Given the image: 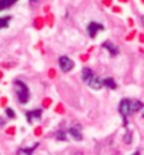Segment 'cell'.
<instances>
[{
	"label": "cell",
	"mask_w": 144,
	"mask_h": 155,
	"mask_svg": "<svg viewBox=\"0 0 144 155\" xmlns=\"http://www.w3.org/2000/svg\"><path fill=\"white\" fill-rule=\"evenodd\" d=\"M14 92H16L17 97H18V102L25 104L28 103L30 100V90H28V86L25 85L24 82L21 81H14Z\"/></svg>",
	"instance_id": "6da1fadb"
},
{
	"label": "cell",
	"mask_w": 144,
	"mask_h": 155,
	"mask_svg": "<svg viewBox=\"0 0 144 155\" xmlns=\"http://www.w3.org/2000/svg\"><path fill=\"white\" fill-rule=\"evenodd\" d=\"M58 64H59V68H61V71L62 72H69L72 68H74V61L71 59V58H68V57H61L59 58V61H58Z\"/></svg>",
	"instance_id": "7a4b0ae2"
},
{
	"label": "cell",
	"mask_w": 144,
	"mask_h": 155,
	"mask_svg": "<svg viewBox=\"0 0 144 155\" xmlns=\"http://www.w3.org/2000/svg\"><path fill=\"white\" fill-rule=\"evenodd\" d=\"M119 111H120V114H122V117L124 118V124H126V118H127L129 114H132L130 113V100L129 99H123L122 102H120L119 104Z\"/></svg>",
	"instance_id": "3957f363"
},
{
	"label": "cell",
	"mask_w": 144,
	"mask_h": 155,
	"mask_svg": "<svg viewBox=\"0 0 144 155\" xmlns=\"http://www.w3.org/2000/svg\"><path fill=\"white\" fill-rule=\"evenodd\" d=\"M105 30V27H103L102 24H99V23H95V21H92V23H89L86 27V31H88V35L92 38L96 37V34L99 33V31H103Z\"/></svg>",
	"instance_id": "277c9868"
},
{
	"label": "cell",
	"mask_w": 144,
	"mask_h": 155,
	"mask_svg": "<svg viewBox=\"0 0 144 155\" xmlns=\"http://www.w3.org/2000/svg\"><path fill=\"white\" fill-rule=\"evenodd\" d=\"M41 116H42L41 109H35V110H31V111H27V113H25V117H27V121L28 123L37 121V120L41 118Z\"/></svg>",
	"instance_id": "5b68a950"
},
{
	"label": "cell",
	"mask_w": 144,
	"mask_h": 155,
	"mask_svg": "<svg viewBox=\"0 0 144 155\" xmlns=\"http://www.w3.org/2000/svg\"><path fill=\"white\" fill-rule=\"evenodd\" d=\"M86 83L89 85V87H92V89H95V90H99L103 86V81L99 76H96V75H93Z\"/></svg>",
	"instance_id": "8992f818"
},
{
	"label": "cell",
	"mask_w": 144,
	"mask_h": 155,
	"mask_svg": "<svg viewBox=\"0 0 144 155\" xmlns=\"http://www.w3.org/2000/svg\"><path fill=\"white\" fill-rule=\"evenodd\" d=\"M102 47H103L105 49H107L110 55H117V54H119V48H117L116 45L112 44L110 41H105V42L102 44Z\"/></svg>",
	"instance_id": "52a82bcc"
},
{
	"label": "cell",
	"mask_w": 144,
	"mask_h": 155,
	"mask_svg": "<svg viewBox=\"0 0 144 155\" xmlns=\"http://www.w3.org/2000/svg\"><path fill=\"white\" fill-rule=\"evenodd\" d=\"M144 107V104L140 100H130V113H136V111H140Z\"/></svg>",
	"instance_id": "ba28073f"
},
{
	"label": "cell",
	"mask_w": 144,
	"mask_h": 155,
	"mask_svg": "<svg viewBox=\"0 0 144 155\" xmlns=\"http://www.w3.org/2000/svg\"><path fill=\"white\" fill-rule=\"evenodd\" d=\"M38 145H40V144L35 143L34 145H31V147H28V148H25V147L24 148H20V150L17 151V154H18V155H31L34 152V150H35Z\"/></svg>",
	"instance_id": "9c48e42d"
},
{
	"label": "cell",
	"mask_w": 144,
	"mask_h": 155,
	"mask_svg": "<svg viewBox=\"0 0 144 155\" xmlns=\"http://www.w3.org/2000/svg\"><path fill=\"white\" fill-rule=\"evenodd\" d=\"M68 134L72 135V138L76 140V141H81V140H82V134H81V131H79L78 128H75V127H72V128L68 130Z\"/></svg>",
	"instance_id": "30bf717a"
},
{
	"label": "cell",
	"mask_w": 144,
	"mask_h": 155,
	"mask_svg": "<svg viewBox=\"0 0 144 155\" xmlns=\"http://www.w3.org/2000/svg\"><path fill=\"white\" fill-rule=\"evenodd\" d=\"M17 2H18V0H0V12L12 7L13 4H16Z\"/></svg>",
	"instance_id": "8fae6325"
},
{
	"label": "cell",
	"mask_w": 144,
	"mask_h": 155,
	"mask_svg": "<svg viewBox=\"0 0 144 155\" xmlns=\"http://www.w3.org/2000/svg\"><path fill=\"white\" fill-rule=\"evenodd\" d=\"M92 76H93V72L91 71V68H83V69H82V79H83V81L88 82Z\"/></svg>",
	"instance_id": "7c38bea8"
},
{
	"label": "cell",
	"mask_w": 144,
	"mask_h": 155,
	"mask_svg": "<svg viewBox=\"0 0 144 155\" xmlns=\"http://www.w3.org/2000/svg\"><path fill=\"white\" fill-rule=\"evenodd\" d=\"M103 86H106L109 89H116L117 86H116V82L112 79V78H106V79H103Z\"/></svg>",
	"instance_id": "4fadbf2b"
},
{
	"label": "cell",
	"mask_w": 144,
	"mask_h": 155,
	"mask_svg": "<svg viewBox=\"0 0 144 155\" xmlns=\"http://www.w3.org/2000/svg\"><path fill=\"white\" fill-rule=\"evenodd\" d=\"M12 20V17L7 16V17H0V30L3 28H7L8 27V21Z\"/></svg>",
	"instance_id": "5bb4252c"
},
{
	"label": "cell",
	"mask_w": 144,
	"mask_h": 155,
	"mask_svg": "<svg viewBox=\"0 0 144 155\" xmlns=\"http://www.w3.org/2000/svg\"><path fill=\"white\" fill-rule=\"evenodd\" d=\"M65 133H66V131H58L57 135H55V137H57V140H59V141H65V140H66Z\"/></svg>",
	"instance_id": "9a60e30c"
},
{
	"label": "cell",
	"mask_w": 144,
	"mask_h": 155,
	"mask_svg": "<svg viewBox=\"0 0 144 155\" xmlns=\"http://www.w3.org/2000/svg\"><path fill=\"white\" fill-rule=\"evenodd\" d=\"M6 114H7V117H10V118H14V117H16V113H14V110H13V109H10V107H7V109H6Z\"/></svg>",
	"instance_id": "2e32d148"
},
{
	"label": "cell",
	"mask_w": 144,
	"mask_h": 155,
	"mask_svg": "<svg viewBox=\"0 0 144 155\" xmlns=\"http://www.w3.org/2000/svg\"><path fill=\"white\" fill-rule=\"evenodd\" d=\"M4 123H6V121H4V120H3V118H2V117H0V126H3V124H4Z\"/></svg>",
	"instance_id": "e0dca14e"
},
{
	"label": "cell",
	"mask_w": 144,
	"mask_h": 155,
	"mask_svg": "<svg viewBox=\"0 0 144 155\" xmlns=\"http://www.w3.org/2000/svg\"><path fill=\"white\" fill-rule=\"evenodd\" d=\"M38 2H40V0H30V3L33 4V3H38Z\"/></svg>",
	"instance_id": "ac0fdd59"
},
{
	"label": "cell",
	"mask_w": 144,
	"mask_h": 155,
	"mask_svg": "<svg viewBox=\"0 0 144 155\" xmlns=\"http://www.w3.org/2000/svg\"><path fill=\"white\" fill-rule=\"evenodd\" d=\"M141 23H143V25H144V16H141Z\"/></svg>",
	"instance_id": "d6986e66"
},
{
	"label": "cell",
	"mask_w": 144,
	"mask_h": 155,
	"mask_svg": "<svg viewBox=\"0 0 144 155\" xmlns=\"http://www.w3.org/2000/svg\"><path fill=\"white\" fill-rule=\"evenodd\" d=\"M133 155H140V152H134V154H133Z\"/></svg>",
	"instance_id": "ffe728a7"
}]
</instances>
